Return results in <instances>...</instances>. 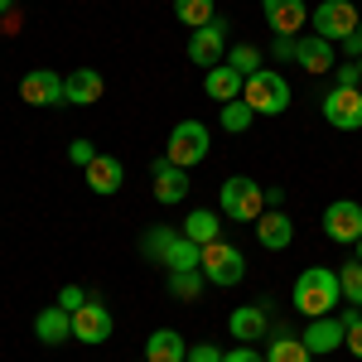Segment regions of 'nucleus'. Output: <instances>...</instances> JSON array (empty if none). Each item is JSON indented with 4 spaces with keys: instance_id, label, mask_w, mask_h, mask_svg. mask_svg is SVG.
<instances>
[{
    "instance_id": "c756f323",
    "label": "nucleus",
    "mask_w": 362,
    "mask_h": 362,
    "mask_svg": "<svg viewBox=\"0 0 362 362\" xmlns=\"http://www.w3.org/2000/svg\"><path fill=\"white\" fill-rule=\"evenodd\" d=\"M227 68H237L242 78H251V73L261 68V49H251V44H237V49H227Z\"/></svg>"
},
{
    "instance_id": "a211bd4d",
    "label": "nucleus",
    "mask_w": 362,
    "mask_h": 362,
    "mask_svg": "<svg viewBox=\"0 0 362 362\" xmlns=\"http://www.w3.org/2000/svg\"><path fill=\"white\" fill-rule=\"evenodd\" d=\"M102 92H107V83H102L97 68H73V73L63 78V97H68L73 107H92V102H102Z\"/></svg>"
},
{
    "instance_id": "9b49d317",
    "label": "nucleus",
    "mask_w": 362,
    "mask_h": 362,
    "mask_svg": "<svg viewBox=\"0 0 362 362\" xmlns=\"http://www.w3.org/2000/svg\"><path fill=\"white\" fill-rule=\"evenodd\" d=\"M266 25L276 29L280 39H300V29L309 25V5L305 0H261Z\"/></svg>"
},
{
    "instance_id": "72a5a7b5",
    "label": "nucleus",
    "mask_w": 362,
    "mask_h": 362,
    "mask_svg": "<svg viewBox=\"0 0 362 362\" xmlns=\"http://www.w3.org/2000/svg\"><path fill=\"white\" fill-rule=\"evenodd\" d=\"M68 160H73L78 169H87L92 160H97V150H92V140H73V145H68Z\"/></svg>"
},
{
    "instance_id": "5701e85b",
    "label": "nucleus",
    "mask_w": 362,
    "mask_h": 362,
    "mask_svg": "<svg viewBox=\"0 0 362 362\" xmlns=\"http://www.w3.org/2000/svg\"><path fill=\"white\" fill-rule=\"evenodd\" d=\"M203 87H208V97H213V102H237V97H242V87H247V78H242L237 68L218 63V68H208V73H203Z\"/></svg>"
},
{
    "instance_id": "9d476101",
    "label": "nucleus",
    "mask_w": 362,
    "mask_h": 362,
    "mask_svg": "<svg viewBox=\"0 0 362 362\" xmlns=\"http://www.w3.org/2000/svg\"><path fill=\"white\" fill-rule=\"evenodd\" d=\"M189 58H194L203 73L218 68V63L227 58V20H213V25L194 29V39H189Z\"/></svg>"
},
{
    "instance_id": "a878e982",
    "label": "nucleus",
    "mask_w": 362,
    "mask_h": 362,
    "mask_svg": "<svg viewBox=\"0 0 362 362\" xmlns=\"http://www.w3.org/2000/svg\"><path fill=\"white\" fill-rule=\"evenodd\" d=\"M174 20L189 25V29H203V25L218 20V5L213 0H174Z\"/></svg>"
},
{
    "instance_id": "f257e3e1",
    "label": "nucleus",
    "mask_w": 362,
    "mask_h": 362,
    "mask_svg": "<svg viewBox=\"0 0 362 362\" xmlns=\"http://www.w3.org/2000/svg\"><path fill=\"white\" fill-rule=\"evenodd\" d=\"M338 300H343L338 271H329V266H309V271H300V276H295L290 305L300 309L305 319H324V314H334Z\"/></svg>"
},
{
    "instance_id": "4468645a",
    "label": "nucleus",
    "mask_w": 362,
    "mask_h": 362,
    "mask_svg": "<svg viewBox=\"0 0 362 362\" xmlns=\"http://www.w3.org/2000/svg\"><path fill=\"white\" fill-rule=\"evenodd\" d=\"M300 338H305V348L314 358H329V353H338V348L348 343V329H343V319L324 314V319H309V329Z\"/></svg>"
},
{
    "instance_id": "79ce46f5",
    "label": "nucleus",
    "mask_w": 362,
    "mask_h": 362,
    "mask_svg": "<svg viewBox=\"0 0 362 362\" xmlns=\"http://www.w3.org/2000/svg\"><path fill=\"white\" fill-rule=\"evenodd\" d=\"M358 68H362V58H358Z\"/></svg>"
},
{
    "instance_id": "ea45409f",
    "label": "nucleus",
    "mask_w": 362,
    "mask_h": 362,
    "mask_svg": "<svg viewBox=\"0 0 362 362\" xmlns=\"http://www.w3.org/2000/svg\"><path fill=\"white\" fill-rule=\"evenodd\" d=\"M353 34H358V39H362V20H358V29H353Z\"/></svg>"
},
{
    "instance_id": "6e6552de",
    "label": "nucleus",
    "mask_w": 362,
    "mask_h": 362,
    "mask_svg": "<svg viewBox=\"0 0 362 362\" xmlns=\"http://www.w3.org/2000/svg\"><path fill=\"white\" fill-rule=\"evenodd\" d=\"M319 112H324V121L334 131H362V87H334V92H324Z\"/></svg>"
},
{
    "instance_id": "bb28decb",
    "label": "nucleus",
    "mask_w": 362,
    "mask_h": 362,
    "mask_svg": "<svg viewBox=\"0 0 362 362\" xmlns=\"http://www.w3.org/2000/svg\"><path fill=\"white\" fill-rule=\"evenodd\" d=\"M203 271H169V295L179 300V305H194L198 295H203Z\"/></svg>"
},
{
    "instance_id": "58836bf2",
    "label": "nucleus",
    "mask_w": 362,
    "mask_h": 362,
    "mask_svg": "<svg viewBox=\"0 0 362 362\" xmlns=\"http://www.w3.org/2000/svg\"><path fill=\"white\" fill-rule=\"evenodd\" d=\"M10 10H15V0H0V20H5V15H10Z\"/></svg>"
},
{
    "instance_id": "37998d69",
    "label": "nucleus",
    "mask_w": 362,
    "mask_h": 362,
    "mask_svg": "<svg viewBox=\"0 0 362 362\" xmlns=\"http://www.w3.org/2000/svg\"><path fill=\"white\" fill-rule=\"evenodd\" d=\"M140 362H145V358H140Z\"/></svg>"
},
{
    "instance_id": "f03ea898",
    "label": "nucleus",
    "mask_w": 362,
    "mask_h": 362,
    "mask_svg": "<svg viewBox=\"0 0 362 362\" xmlns=\"http://www.w3.org/2000/svg\"><path fill=\"white\" fill-rule=\"evenodd\" d=\"M140 251H145V261H160L169 271H198V256H203L198 242H189L184 232H169V227H150Z\"/></svg>"
},
{
    "instance_id": "dca6fc26",
    "label": "nucleus",
    "mask_w": 362,
    "mask_h": 362,
    "mask_svg": "<svg viewBox=\"0 0 362 362\" xmlns=\"http://www.w3.org/2000/svg\"><path fill=\"white\" fill-rule=\"evenodd\" d=\"M83 179H87V189H92L97 198H112L116 189L126 184V165H121L116 155H97V160L83 169Z\"/></svg>"
},
{
    "instance_id": "7c9ffc66",
    "label": "nucleus",
    "mask_w": 362,
    "mask_h": 362,
    "mask_svg": "<svg viewBox=\"0 0 362 362\" xmlns=\"http://www.w3.org/2000/svg\"><path fill=\"white\" fill-rule=\"evenodd\" d=\"M343 329H348V343H343V348H348V353L362 362V309H358V305L343 314Z\"/></svg>"
},
{
    "instance_id": "7ed1b4c3",
    "label": "nucleus",
    "mask_w": 362,
    "mask_h": 362,
    "mask_svg": "<svg viewBox=\"0 0 362 362\" xmlns=\"http://www.w3.org/2000/svg\"><path fill=\"white\" fill-rule=\"evenodd\" d=\"M218 213L232 218V223H256L266 213V189L247 174H232L223 184V194H218Z\"/></svg>"
},
{
    "instance_id": "c9c22d12",
    "label": "nucleus",
    "mask_w": 362,
    "mask_h": 362,
    "mask_svg": "<svg viewBox=\"0 0 362 362\" xmlns=\"http://www.w3.org/2000/svg\"><path fill=\"white\" fill-rule=\"evenodd\" d=\"M189 362H223V348L218 343H198V348H189Z\"/></svg>"
},
{
    "instance_id": "f3484780",
    "label": "nucleus",
    "mask_w": 362,
    "mask_h": 362,
    "mask_svg": "<svg viewBox=\"0 0 362 362\" xmlns=\"http://www.w3.org/2000/svg\"><path fill=\"white\" fill-rule=\"evenodd\" d=\"M295 63L305 68V73H334L338 63H334V44L329 39H319V34H305V39H295Z\"/></svg>"
},
{
    "instance_id": "6ab92c4d",
    "label": "nucleus",
    "mask_w": 362,
    "mask_h": 362,
    "mask_svg": "<svg viewBox=\"0 0 362 362\" xmlns=\"http://www.w3.org/2000/svg\"><path fill=\"white\" fill-rule=\"evenodd\" d=\"M145 362H189V343L179 329H155L145 338Z\"/></svg>"
},
{
    "instance_id": "39448f33",
    "label": "nucleus",
    "mask_w": 362,
    "mask_h": 362,
    "mask_svg": "<svg viewBox=\"0 0 362 362\" xmlns=\"http://www.w3.org/2000/svg\"><path fill=\"white\" fill-rule=\"evenodd\" d=\"M198 271H203L208 285L232 290V285H242V276H247V256L232 247V242H208L203 256H198Z\"/></svg>"
},
{
    "instance_id": "1a4fd4ad",
    "label": "nucleus",
    "mask_w": 362,
    "mask_h": 362,
    "mask_svg": "<svg viewBox=\"0 0 362 362\" xmlns=\"http://www.w3.org/2000/svg\"><path fill=\"white\" fill-rule=\"evenodd\" d=\"M324 237L338 242V247H358V237H362V203H353V198L329 203V208H324Z\"/></svg>"
},
{
    "instance_id": "4c0bfd02",
    "label": "nucleus",
    "mask_w": 362,
    "mask_h": 362,
    "mask_svg": "<svg viewBox=\"0 0 362 362\" xmlns=\"http://www.w3.org/2000/svg\"><path fill=\"white\" fill-rule=\"evenodd\" d=\"M343 54H348V58H362V39H358V34H348V39H343Z\"/></svg>"
},
{
    "instance_id": "2eb2a0df",
    "label": "nucleus",
    "mask_w": 362,
    "mask_h": 362,
    "mask_svg": "<svg viewBox=\"0 0 362 362\" xmlns=\"http://www.w3.org/2000/svg\"><path fill=\"white\" fill-rule=\"evenodd\" d=\"M150 174H155V203H184L189 198V169L169 165V155H160L155 165H150Z\"/></svg>"
},
{
    "instance_id": "b1692460",
    "label": "nucleus",
    "mask_w": 362,
    "mask_h": 362,
    "mask_svg": "<svg viewBox=\"0 0 362 362\" xmlns=\"http://www.w3.org/2000/svg\"><path fill=\"white\" fill-rule=\"evenodd\" d=\"M266 362H314V353L305 348V338H300V334L276 329L271 343H266Z\"/></svg>"
},
{
    "instance_id": "20e7f679",
    "label": "nucleus",
    "mask_w": 362,
    "mask_h": 362,
    "mask_svg": "<svg viewBox=\"0 0 362 362\" xmlns=\"http://www.w3.org/2000/svg\"><path fill=\"white\" fill-rule=\"evenodd\" d=\"M290 83L280 78V73H271V68H256L247 78V87H242V102H247L256 116H285V107H290Z\"/></svg>"
},
{
    "instance_id": "a19ab883",
    "label": "nucleus",
    "mask_w": 362,
    "mask_h": 362,
    "mask_svg": "<svg viewBox=\"0 0 362 362\" xmlns=\"http://www.w3.org/2000/svg\"><path fill=\"white\" fill-rule=\"evenodd\" d=\"M358 261H362V237H358Z\"/></svg>"
},
{
    "instance_id": "2f4dec72",
    "label": "nucleus",
    "mask_w": 362,
    "mask_h": 362,
    "mask_svg": "<svg viewBox=\"0 0 362 362\" xmlns=\"http://www.w3.org/2000/svg\"><path fill=\"white\" fill-rule=\"evenodd\" d=\"M334 87H362L358 58H348V63H338V68H334Z\"/></svg>"
},
{
    "instance_id": "aec40b11",
    "label": "nucleus",
    "mask_w": 362,
    "mask_h": 362,
    "mask_svg": "<svg viewBox=\"0 0 362 362\" xmlns=\"http://www.w3.org/2000/svg\"><path fill=\"white\" fill-rule=\"evenodd\" d=\"M34 338H39V343H49V348L68 343V338H73V314H68L63 305H49L39 319H34Z\"/></svg>"
},
{
    "instance_id": "0eeeda50",
    "label": "nucleus",
    "mask_w": 362,
    "mask_h": 362,
    "mask_svg": "<svg viewBox=\"0 0 362 362\" xmlns=\"http://www.w3.org/2000/svg\"><path fill=\"white\" fill-rule=\"evenodd\" d=\"M358 10H353V0H319L314 10H309V25L319 39H329V44H343L353 29H358Z\"/></svg>"
},
{
    "instance_id": "ddd939ff",
    "label": "nucleus",
    "mask_w": 362,
    "mask_h": 362,
    "mask_svg": "<svg viewBox=\"0 0 362 362\" xmlns=\"http://www.w3.org/2000/svg\"><path fill=\"white\" fill-rule=\"evenodd\" d=\"M20 97H25L29 107H63L68 97H63V78H58L54 68H34L20 78Z\"/></svg>"
},
{
    "instance_id": "f8f14e48",
    "label": "nucleus",
    "mask_w": 362,
    "mask_h": 362,
    "mask_svg": "<svg viewBox=\"0 0 362 362\" xmlns=\"http://www.w3.org/2000/svg\"><path fill=\"white\" fill-rule=\"evenodd\" d=\"M73 338L87 343V348L107 343V338H112V309L102 305V300H87V305L73 314Z\"/></svg>"
},
{
    "instance_id": "cd10ccee",
    "label": "nucleus",
    "mask_w": 362,
    "mask_h": 362,
    "mask_svg": "<svg viewBox=\"0 0 362 362\" xmlns=\"http://www.w3.org/2000/svg\"><path fill=\"white\" fill-rule=\"evenodd\" d=\"M251 121H256V112H251L247 102L237 97V102H223V131H232V136H242Z\"/></svg>"
},
{
    "instance_id": "393cba45",
    "label": "nucleus",
    "mask_w": 362,
    "mask_h": 362,
    "mask_svg": "<svg viewBox=\"0 0 362 362\" xmlns=\"http://www.w3.org/2000/svg\"><path fill=\"white\" fill-rule=\"evenodd\" d=\"M184 237L198 242V247H208V242H223V223H218V213H208V208H198L184 218Z\"/></svg>"
},
{
    "instance_id": "423d86ee",
    "label": "nucleus",
    "mask_w": 362,
    "mask_h": 362,
    "mask_svg": "<svg viewBox=\"0 0 362 362\" xmlns=\"http://www.w3.org/2000/svg\"><path fill=\"white\" fill-rule=\"evenodd\" d=\"M208 150H213V136H208V126L203 121H179L174 131H169V165L179 169H194L208 160Z\"/></svg>"
},
{
    "instance_id": "c85d7f7f",
    "label": "nucleus",
    "mask_w": 362,
    "mask_h": 362,
    "mask_svg": "<svg viewBox=\"0 0 362 362\" xmlns=\"http://www.w3.org/2000/svg\"><path fill=\"white\" fill-rule=\"evenodd\" d=\"M338 285H343V300H353V305L362 309V261L338 266Z\"/></svg>"
},
{
    "instance_id": "e433bc0d",
    "label": "nucleus",
    "mask_w": 362,
    "mask_h": 362,
    "mask_svg": "<svg viewBox=\"0 0 362 362\" xmlns=\"http://www.w3.org/2000/svg\"><path fill=\"white\" fill-rule=\"evenodd\" d=\"M276 58H280V63L295 58V39H280V34H276Z\"/></svg>"
},
{
    "instance_id": "4be33fe9",
    "label": "nucleus",
    "mask_w": 362,
    "mask_h": 362,
    "mask_svg": "<svg viewBox=\"0 0 362 362\" xmlns=\"http://www.w3.org/2000/svg\"><path fill=\"white\" fill-rule=\"evenodd\" d=\"M256 242L266 251H285L295 242V223H290L285 213H261V218H256Z\"/></svg>"
},
{
    "instance_id": "f704fd0d",
    "label": "nucleus",
    "mask_w": 362,
    "mask_h": 362,
    "mask_svg": "<svg viewBox=\"0 0 362 362\" xmlns=\"http://www.w3.org/2000/svg\"><path fill=\"white\" fill-rule=\"evenodd\" d=\"M223 362H266V353H256L251 343H237L232 353H223Z\"/></svg>"
},
{
    "instance_id": "473e14b6",
    "label": "nucleus",
    "mask_w": 362,
    "mask_h": 362,
    "mask_svg": "<svg viewBox=\"0 0 362 362\" xmlns=\"http://www.w3.org/2000/svg\"><path fill=\"white\" fill-rule=\"evenodd\" d=\"M87 300H92V295H83V285H63V290H58V300H54V305H63L68 314H78V309H83Z\"/></svg>"
},
{
    "instance_id": "412c9836",
    "label": "nucleus",
    "mask_w": 362,
    "mask_h": 362,
    "mask_svg": "<svg viewBox=\"0 0 362 362\" xmlns=\"http://www.w3.org/2000/svg\"><path fill=\"white\" fill-rule=\"evenodd\" d=\"M227 329H232V338H242V343H256V338H266V334H271L266 305H242V309H232Z\"/></svg>"
}]
</instances>
